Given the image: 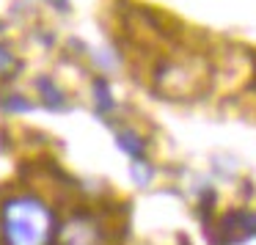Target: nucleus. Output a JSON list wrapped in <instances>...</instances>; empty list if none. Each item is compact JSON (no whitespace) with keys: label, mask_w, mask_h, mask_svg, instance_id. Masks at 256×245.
<instances>
[{"label":"nucleus","mask_w":256,"mask_h":245,"mask_svg":"<svg viewBox=\"0 0 256 245\" xmlns=\"http://www.w3.org/2000/svg\"><path fill=\"white\" fill-rule=\"evenodd\" d=\"M116 144H118V149L130 157V162L149 160V157H146V140L140 138L138 132H132V130H118V132H116Z\"/></svg>","instance_id":"20e7f679"},{"label":"nucleus","mask_w":256,"mask_h":245,"mask_svg":"<svg viewBox=\"0 0 256 245\" xmlns=\"http://www.w3.org/2000/svg\"><path fill=\"white\" fill-rule=\"evenodd\" d=\"M130 174H132V182L138 184V188H146V184H152V176H154V171H152L149 160L130 162Z\"/></svg>","instance_id":"423d86ee"},{"label":"nucleus","mask_w":256,"mask_h":245,"mask_svg":"<svg viewBox=\"0 0 256 245\" xmlns=\"http://www.w3.org/2000/svg\"><path fill=\"white\" fill-rule=\"evenodd\" d=\"M94 100H96V110H100L102 116L113 110V96H110V88H108L105 80H96L94 83Z\"/></svg>","instance_id":"39448f33"},{"label":"nucleus","mask_w":256,"mask_h":245,"mask_svg":"<svg viewBox=\"0 0 256 245\" xmlns=\"http://www.w3.org/2000/svg\"><path fill=\"white\" fill-rule=\"evenodd\" d=\"M50 3H64V0H50Z\"/></svg>","instance_id":"0eeeda50"},{"label":"nucleus","mask_w":256,"mask_h":245,"mask_svg":"<svg viewBox=\"0 0 256 245\" xmlns=\"http://www.w3.org/2000/svg\"><path fill=\"white\" fill-rule=\"evenodd\" d=\"M36 94H39V105L47 110H64L66 108V94L52 78H39L36 80Z\"/></svg>","instance_id":"7ed1b4c3"},{"label":"nucleus","mask_w":256,"mask_h":245,"mask_svg":"<svg viewBox=\"0 0 256 245\" xmlns=\"http://www.w3.org/2000/svg\"><path fill=\"white\" fill-rule=\"evenodd\" d=\"M56 245H118V220L96 201H66Z\"/></svg>","instance_id":"f03ea898"},{"label":"nucleus","mask_w":256,"mask_h":245,"mask_svg":"<svg viewBox=\"0 0 256 245\" xmlns=\"http://www.w3.org/2000/svg\"><path fill=\"white\" fill-rule=\"evenodd\" d=\"M64 204L58 193L36 182L0 188V245H56Z\"/></svg>","instance_id":"f257e3e1"}]
</instances>
